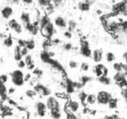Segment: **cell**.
<instances>
[{
	"label": "cell",
	"mask_w": 127,
	"mask_h": 119,
	"mask_svg": "<svg viewBox=\"0 0 127 119\" xmlns=\"http://www.w3.org/2000/svg\"><path fill=\"white\" fill-rule=\"evenodd\" d=\"M64 99L53 95H49L46 100L47 109L51 112H62V108L64 105Z\"/></svg>",
	"instance_id": "obj_1"
},
{
	"label": "cell",
	"mask_w": 127,
	"mask_h": 119,
	"mask_svg": "<svg viewBox=\"0 0 127 119\" xmlns=\"http://www.w3.org/2000/svg\"><path fill=\"white\" fill-rule=\"evenodd\" d=\"M97 96V104L100 106H107L112 99V95L106 90H100L98 92Z\"/></svg>",
	"instance_id": "obj_2"
},
{
	"label": "cell",
	"mask_w": 127,
	"mask_h": 119,
	"mask_svg": "<svg viewBox=\"0 0 127 119\" xmlns=\"http://www.w3.org/2000/svg\"><path fill=\"white\" fill-rule=\"evenodd\" d=\"M11 81L16 86H22L25 83L24 74L21 69H16L11 74Z\"/></svg>",
	"instance_id": "obj_3"
},
{
	"label": "cell",
	"mask_w": 127,
	"mask_h": 119,
	"mask_svg": "<svg viewBox=\"0 0 127 119\" xmlns=\"http://www.w3.org/2000/svg\"><path fill=\"white\" fill-rule=\"evenodd\" d=\"M40 30L43 37L47 38H50L55 33L54 24L50 21L45 25L40 27Z\"/></svg>",
	"instance_id": "obj_4"
},
{
	"label": "cell",
	"mask_w": 127,
	"mask_h": 119,
	"mask_svg": "<svg viewBox=\"0 0 127 119\" xmlns=\"http://www.w3.org/2000/svg\"><path fill=\"white\" fill-rule=\"evenodd\" d=\"M67 109L72 114H77L81 110V104L79 100L72 99L67 104Z\"/></svg>",
	"instance_id": "obj_5"
},
{
	"label": "cell",
	"mask_w": 127,
	"mask_h": 119,
	"mask_svg": "<svg viewBox=\"0 0 127 119\" xmlns=\"http://www.w3.org/2000/svg\"><path fill=\"white\" fill-rule=\"evenodd\" d=\"M36 113L39 117H43L46 115L47 112V107L46 103L42 101H38L35 104Z\"/></svg>",
	"instance_id": "obj_6"
},
{
	"label": "cell",
	"mask_w": 127,
	"mask_h": 119,
	"mask_svg": "<svg viewBox=\"0 0 127 119\" xmlns=\"http://www.w3.org/2000/svg\"><path fill=\"white\" fill-rule=\"evenodd\" d=\"M33 87H34V90L37 92V94H39L40 95L43 96H49L52 93V91L49 88L42 85V84L37 83Z\"/></svg>",
	"instance_id": "obj_7"
},
{
	"label": "cell",
	"mask_w": 127,
	"mask_h": 119,
	"mask_svg": "<svg viewBox=\"0 0 127 119\" xmlns=\"http://www.w3.org/2000/svg\"><path fill=\"white\" fill-rule=\"evenodd\" d=\"M92 52H93L89 48L88 43L86 41H85V40H84V42L82 44L81 47L80 48L81 54L84 56V57L88 58V57H92Z\"/></svg>",
	"instance_id": "obj_8"
},
{
	"label": "cell",
	"mask_w": 127,
	"mask_h": 119,
	"mask_svg": "<svg viewBox=\"0 0 127 119\" xmlns=\"http://www.w3.org/2000/svg\"><path fill=\"white\" fill-rule=\"evenodd\" d=\"M54 25L56 27L62 29L67 28L68 22L66 21L65 19L62 16H57L54 19Z\"/></svg>",
	"instance_id": "obj_9"
},
{
	"label": "cell",
	"mask_w": 127,
	"mask_h": 119,
	"mask_svg": "<svg viewBox=\"0 0 127 119\" xmlns=\"http://www.w3.org/2000/svg\"><path fill=\"white\" fill-rule=\"evenodd\" d=\"M92 57L95 63H100L103 58V52L100 49H95L92 52Z\"/></svg>",
	"instance_id": "obj_10"
},
{
	"label": "cell",
	"mask_w": 127,
	"mask_h": 119,
	"mask_svg": "<svg viewBox=\"0 0 127 119\" xmlns=\"http://www.w3.org/2000/svg\"><path fill=\"white\" fill-rule=\"evenodd\" d=\"M113 79L117 84L120 86L122 83H123L126 80L125 74L122 72H117L113 76Z\"/></svg>",
	"instance_id": "obj_11"
},
{
	"label": "cell",
	"mask_w": 127,
	"mask_h": 119,
	"mask_svg": "<svg viewBox=\"0 0 127 119\" xmlns=\"http://www.w3.org/2000/svg\"><path fill=\"white\" fill-rule=\"evenodd\" d=\"M12 14H13V9L11 6H5L1 10V15H2V17L6 19H9Z\"/></svg>",
	"instance_id": "obj_12"
},
{
	"label": "cell",
	"mask_w": 127,
	"mask_h": 119,
	"mask_svg": "<svg viewBox=\"0 0 127 119\" xmlns=\"http://www.w3.org/2000/svg\"><path fill=\"white\" fill-rule=\"evenodd\" d=\"M85 103L89 106H94L97 104V96L94 94H88L86 99Z\"/></svg>",
	"instance_id": "obj_13"
},
{
	"label": "cell",
	"mask_w": 127,
	"mask_h": 119,
	"mask_svg": "<svg viewBox=\"0 0 127 119\" xmlns=\"http://www.w3.org/2000/svg\"><path fill=\"white\" fill-rule=\"evenodd\" d=\"M91 5L90 4L89 2L87 0L83 1H80L78 3V7L79 10H80L82 12H86L90 9V7Z\"/></svg>",
	"instance_id": "obj_14"
},
{
	"label": "cell",
	"mask_w": 127,
	"mask_h": 119,
	"mask_svg": "<svg viewBox=\"0 0 127 119\" xmlns=\"http://www.w3.org/2000/svg\"><path fill=\"white\" fill-rule=\"evenodd\" d=\"M20 19H21L22 23L24 24V26H26V25L29 24L31 23V17H30V14L28 12H22V13L21 14Z\"/></svg>",
	"instance_id": "obj_15"
},
{
	"label": "cell",
	"mask_w": 127,
	"mask_h": 119,
	"mask_svg": "<svg viewBox=\"0 0 127 119\" xmlns=\"http://www.w3.org/2000/svg\"><path fill=\"white\" fill-rule=\"evenodd\" d=\"M14 57L15 60L18 61L21 60L22 58V53H21V47L19 45L16 46L14 48Z\"/></svg>",
	"instance_id": "obj_16"
},
{
	"label": "cell",
	"mask_w": 127,
	"mask_h": 119,
	"mask_svg": "<svg viewBox=\"0 0 127 119\" xmlns=\"http://www.w3.org/2000/svg\"><path fill=\"white\" fill-rule=\"evenodd\" d=\"M98 80L101 84H104V85L108 86L110 85L112 83L111 78L108 76H102L99 77Z\"/></svg>",
	"instance_id": "obj_17"
},
{
	"label": "cell",
	"mask_w": 127,
	"mask_h": 119,
	"mask_svg": "<svg viewBox=\"0 0 127 119\" xmlns=\"http://www.w3.org/2000/svg\"><path fill=\"white\" fill-rule=\"evenodd\" d=\"M76 27L77 22L74 20L70 19L68 21V26H67V28H68V30L71 31L72 32L74 30H75Z\"/></svg>",
	"instance_id": "obj_18"
},
{
	"label": "cell",
	"mask_w": 127,
	"mask_h": 119,
	"mask_svg": "<svg viewBox=\"0 0 127 119\" xmlns=\"http://www.w3.org/2000/svg\"><path fill=\"white\" fill-rule=\"evenodd\" d=\"M48 22H50V20L48 16L47 15H43V16H42V17H40L39 20H38V26H39V28L40 27H42V26L45 25Z\"/></svg>",
	"instance_id": "obj_19"
},
{
	"label": "cell",
	"mask_w": 127,
	"mask_h": 119,
	"mask_svg": "<svg viewBox=\"0 0 127 119\" xmlns=\"http://www.w3.org/2000/svg\"><path fill=\"white\" fill-rule=\"evenodd\" d=\"M3 44L6 47H11L13 45V39L11 36L7 37L3 40Z\"/></svg>",
	"instance_id": "obj_20"
},
{
	"label": "cell",
	"mask_w": 127,
	"mask_h": 119,
	"mask_svg": "<svg viewBox=\"0 0 127 119\" xmlns=\"http://www.w3.org/2000/svg\"><path fill=\"white\" fill-rule=\"evenodd\" d=\"M40 58L43 62L47 63L50 60V58H50L49 55H48V52L47 50H45L40 53Z\"/></svg>",
	"instance_id": "obj_21"
},
{
	"label": "cell",
	"mask_w": 127,
	"mask_h": 119,
	"mask_svg": "<svg viewBox=\"0 0 127 119\" xmlns=\"http://www.w3.org/2000/svg\"><path fill=\"white\" fill-rule=\"evenodd\" d=\"M25 46L29 50H32L35 48V42L33 40H29L26 41V45H25Z\"/></svg>",
	"instance_id": "obj_22"
},
{
	"label": "cell",
	"mask_w": 127,
	"mask_h": 119,
	"mask_svg": "<svg viewBox=\"0 0 127 119\" xmlns=\"http://www.w3.org/2000/svg\"><path fill=\"white\" fill-rule=\"evenodd\" d=\"M123 63H114L113 64V68L116 72H122L123 71Z\"/></svg>",
	"instance_id": "obj_23"
},
{
	"label": "cell",
	"mask_w": 127,
	"mask_h": 119,
	"mask_svg": "<svg viewBox=\"0 0 127 119\" xmlns=\"http://www.w3.org/2000/svg\"><path fill=\"white\" fill-rule=\"evenodd\" d=\"M37 93L34 89H28L26 91V95L29 98L32 99L37 95Z\"/></svg>",
	"instance_id": "obj_24"
},
{
	"label": "cell",
	"mask_w": 127,
	"mask_h": 119,
	"mask_svg": "<svg viewBox=\"0 0 127 119\" xmlns=\"http://www.w3.org/2000/svg\"><path fill=\"white\" fill-rule=\"evenodd\" d=\"M19 22L16 21L15 19H10L8 22V26L9 27L10 29H12L14 30L15 28L16 27V26L19 24Z\"/></svg>",
	"instance_id": "obj_25"
},
{
	"label": "cell",
	"mask_w": 127,
	"mask_h": 119,
	"mask_svg": "<svg viewBox=\"0 0 127 119\" xmlns=\"http://www.w3.org/2000/svg\"><path fill=\"white\" fill-rule=\"evenodd\" d=\"M87 95H88V94L84 90H81L78 94V99H79V101L81 102H85Z\"/></svg>",
	"instance_id": "obj_26"
},
{
	"label": "cell",
	"mask_w": 127,
	"mask_h": 119,
	"mask_svg": "<svg viewBox=\"0 0 127 119\" xmlns=\"http://www.w3.org/2000/svg\"><path fill=\"white\" fill-rule=\"evenodd\" d=\"M93 71H94V74H95V76H96L97 77H98V78L103 76V69H100V68H99V67L97 66H95Z\"/></svg>",
	"instance_id": "obj_27"
},
{
	"label": "cell",
	"mask_w": 127,
	"mask_h": 119,
	"mask_svg": "<svg viewBox=\"0 0 127 119\" xmlns=\"http://www.w3.org/2000/svg\"><path fill=\"white\" fill-rule=\"evenodd\" d=\"M105 57H106V60L109 63H111V62L114 61L115 60V55L112 52H107L106 53V55H105Z\"/></svg>",
	"instance_id": "obj_28"
},
{
	"label": "cell",
	"mask_w": 127,
	"mask_h": 119,
	"mask_svg": "<svg viewBox=\"0 0 127 119\" xmlns=\"http://www.w3.org/2000/svg\"><path fill=\"white\" fill-rule=\"evenodd\" d=\"M24 60L26 62V65L27 66H29L33 63V60H32V57H31V55H27V56L24 57Z\"/></svg>",
	"instance_id": "obj_29"
},
{
	"label": "cell",
	"mask_w": 127,
	"mask_h": 119,
	"mask_svg": "<svg viewBox=\"0 0 127 119\" xmlns=\"http://www.w3.org/2000/svg\"><path fill=\"white\" fill-rule=\"evenodd\" d=\"M92 79H93V78H92L91 77L88 76L86 75H84L83 76H81V78H80V81L83 84H86L87 83H88V82L91 81Z\"/></svg>",
	"instance_id": "obj_30"
},
{
	"label": "cell",
	"mask_w": 127,
	"mask_h": 119,
	"mask_svg": "<svg viewBox=\"0 0 127 119\" xmlns=\"http://www.w3.org/2000/svg\"><path fill=\"white\" fill-rule=\"evenodd\" d=\"M108 107L110 109H116L117 107V101L115 99H112L111 101L109 102V105H108Z\"/></svg>",
	"instance_id": "obj_31"
},
{
	"label": "cell",
	"mask_w": 127,
	"mask_h": 119,
	"mask_svg": "<svg viewBox=\"0 0 127 119\" xmlns=\"http://www.w3.org/2000/svg\"><path fill=\"white\" fill-rule=\"evenodd\" d=\"M80 68L82 71L84 72H86L88 71H89V63H88L87 62H83V63L81 64Z\"/></svg>",
	"instance_id": "obj_32"
},
{
	"label": "cell",
	"mask_w": 127,
	"mask_h": 119,
	"mask_svg": "<svg viewBox=\"0 0 127 119\" xmlns=\"http://www.w3.org/2000/svg\"><path fill=\"white\" fill-rule=\"evenodd\" d=\"M38 1L39 4L43 7H47L51 4L50 0H38Z\"/></svg>",
	"instance_id": "obj_33"
},
{
	"label": "cell",
	"mask_w": 127,
	"mask_h": 119,
	"mask_svg": "<svg viewBox=\"0 0 127 119\" xmlns=\"http://www.w3.org/2000/svg\"><path fill=\"white\" fill-rule=\"evenodd\" d=\"M50 115L53 119H60L62 118V112H51Z\"/></svg>",
	"instance_id": "obj_34"
},
{
	"label": "cell",
	"mask_w": 127,
	"mask_h": 119,
	"mask_svg": "<svg viewBox=\"0 0 127 119\" xmlns=\"http://www.w3.org/2000/svg\"><path fill=\"white\" fill-rule=\"evenodd\" d=\"M21 53H22V55L23 57H26V56H27V55H29V50L26 46H24V47H21Z\"/></svg>",
	"instance_id": "obj_35"
},
{
	"label": "cell",
	"mask_w": 127,
	"mask_h": 119,
	"mask_svg": "<svg viewBox=\"0 0 127 119\" xmlns=\"http://www.w3.org/2000/svg\"><path fill=\"white\" fill-rule=\"evenodd\" d=\"M73 46L71 43L68 42V43H66L65 44L63 45V49L66 51H69L71 49H73Z\"/></svg>",
	"instance_id": "obj_36"
},
{
	"label": "cell",
	"mask_w": 127,
	"mask_h": 119,
	"mask_svg": "<svg viewBox=\"0 0 127 119\" xmlns=\"http://www.w3.org/2000/svg\"><path fill=\"white\" fill-rule=\"evenodd\" d=\"M51 2H52V4L55 7H59L62 4L63 0H50Z\"/></svg>",
	"instance_id": "obj_37"
},
{
	"label": "cell",
	"mask_w": 127,
	"mask_h": 119,
	"mask_svg": "<svg viewBox=\"0 0 127 119\" xmlns=\"http://www.w3.org/2000/svg\"><path fill=\"white\" fill-rule=\"evenodd\" d=\"M69 68H71V69H76V68H78V63H77L76 61L71 60L69 62Z\"/></svg>",
	"instance_id": "obj_38"
},
{
	"label": "cell",
	"mask_w": 127,
	"mask_h": 119,
	"mask_svg": "<svg viewBox=\"0 0 127 119\" xmlns=\"http://www.w3.org/2000/svg\"><path fill=\"white\" fill-rule=\"evenodd\" d=\"M26 63L24 60H21L17 61V66L20 68V69H23L26 66Z\"/></svg>",
	"instance_id": "obj_39"
},
{
	"label": "cell",
	"mask_w": 127,
	"mask_h": 119,
	"mask_svg": "<svg viewBox=\"0 0 127 119\" xmlns=\"http://www.w3.org/2000/svg\"><path fill=\"white\" fill-rule=\"evenodd\" d=\"M7 76L6 74H1L0 75V83L1 84H5L7 81Z\"/></svg>",
	"instance_id": "obj_40"
},
{
	"label": "cell",
	"mask_w": 127,
	"mask_h": 119,
	"mask_svg": "<svg viewBox=\"0 0 127 119\" xmlns=\"http://www.w3.org/2000/svg\"><path fill=\"white\" fill-rule=\"evenodd\" d=\"M14 31L16 33H19H19H21V32H22V25H21V24H19L17 25V26H16V28L14 29Z\"/></svg>",
	"instance_id": "obj_41"
},
{
	"label": "cell",
	"mask_w": 127,
	"mask_h": 119,
	"mask_svg": "<svg viewBox=\"0 0 127 119\" xmlns=\"http://www.w3.org/2000/svg\"><path fill=\"white\" fill-rule=\"evenodd\" d=\"M33 73L37 77H40V76L42 75V71L40 69H38V68H35L33 70Z\"/></svg>",
	"instance_id": "obj_42"
},
{
	"label": "cell",
	"mask_w": 127,
	"mask_h": 119,
	"mask_svg": "<svg viewBox=\"0 0 127 119\" xmlns=\"http://www.w3.org/2000/svg\"><path fill=\"white\" fill-rule=\"evenodd\" d=\"M64 36L66 38L69 39V38H71L72 37V32H71V31L67 30H66L65 32H64Z\"/></svg>",
	"instance_id": "obj_43"
},
{
	"label": "cell",
	"mask_w": 127,
	"mask_h": 119,
	"mask_svg": "<svg viewBox=\"0 0 127 119\" xmlns=\"http://www.w3.org/2000/svg\"><path fill=\"white\" fill-rule=\"evenodd\" d=\"M32 79V76L30 73H27L24 74V81L25 82H29Z\"/></svg>",
	"instance_id": "obj_44"
},
{
	"label": "cell",
	"mask_w": 127,
	"mask_h": 119,
	"mask_svg": "<svg viewBox=\"0 0 127 119\" xmlns=\"http://www.w3.org/2000/svg\"><path fill=\"white\" fill-rule=\"evenodd\" d=\"M25 45H26V41L25 40H18V45H17L19 46L20 47H24V46H25Z\"/></svg>",
	"instance_id": "obj_45"
},
{
	"label": "cell",
	"mask_w": 127,
	"mask_h": 119,
	"mask_svg": "<svg viewBox=\"0 0 127 119\" xmlns=\"http://www.w3.org/2000/svg\"><path fill=\"white\" fill-rule=\"evenodd\" d=\"M15 91H16V89L14 88L11 87L7 90V93H8V94H13L15 92Z\"/></svg>",
	"instance_id": "obj_46"
},
{
	"label": "cell",
	"mask_w": 127,
	"mask_h": 119,
	"mask_svg": "<svg viewBox=\"0 0 127 119\" xmlns=\"http://www.w3.org/2000/svg\"><path fill=\"white\" fill-rule=\"evenodd\" d=\"M52 42L55 45H59L61 43V40L59 38H55V39H53L52 40Z\"/></svg>",
	"instance_id": "obj_47"
},
{
	"label": "cell",
	"mask_w": 127,
	"mask_h": 119,
	"mask_svg": "<svg viewBox=\"0 0 127 119\" xmlns=\"http://www.w3.org/2000/svg\"><path fill=\"white\" fill-rule=\"evenodd\" d=\"M21 1L26 4H31L33 2V0H21Z\"/></svg>",
	"instance_id": "obj_48"
},
{
	"label": "cell",
	"mask_w": 127,
	"mask_h": 119,
	"mask_svg": "<svg viewBox=\"0 0 127 119\" xmlns=\"http://www.w3.org/2000/svg\"><path fill=\"white\" fill-rule=\"evenodd\" d=\"M65 119H74V118L73 117L71 113H68V114H66V115Z\"/></svg>",
	"instance_id": "obj_49"
},
{
	"label": "cell",
	"mask_w": 127,
	"mask_h": 119,
	"mask_svg": "<svg viewBox=\"0 0 127 119\" xmlns=\"http://www.w3.org/2000/svg\"><path fill=\"white\" fill-rule=\"evenodd\" d=\"M108 74H109V69L105 67L104 70H103V76H108Z\"/></svg>",
	"instance_id": "obj_50"
},
{
	"label": "cell",
	"mask_w": 127,
	"mask_h": 119,
	"mask_svg": "<svg viewBox=\"0 0 127 119\" xmlns=\"http://www.w3.org/2000/svg\"><path fill=\"white\" fill-rule=\"evenodd\" d=\"M47 52H48V54L49 55L50 58H52L55 56V53L53 51H47Z\"/></svg>",
	"instance_id": "obj_51"
},
{
	"label": "cell",
	"mask_w": 127,
	"mask_h": 119,
	"mask_svg": "<svg viewBox=\"0 0 127 119\" xmlns=\"http://www.w3.org/2000/svg\"><path fill=\"white\" fill-rule=\"evenodd\" d=\"M27 68H28V69H29V70H33L35 69L34 63H33V64H31L29 66H27Z\"/></svg>",
	"instance_id": "obj_52"
},
{
	"label": "cell",
	"mask_w": 127,
	"mask_h": 119,
	"mask_svg": "<svg viewBox=\"0 0 127 119\" xmlns=\"http://www.w3.org/2000/svg\"><path fill=\"white\" fill-rule=\"evenodd\" d=\"M12 2L15 4H18L20 2V0H12Z\"/></svg>",
	"instance_id": "obj_53"
},
{
	"label": "cell",
	"mask_w": 127,
	"mask_h": 119,
	"mask_svg": "<svg viewBox=\"0 0 127 119\" xmlns=\"http://www.w3.org/2000/svg\"><path fill=\"white\" fill-rule=\"evenodd\" d=\"M97 13L98 14H102V11L101 10H100V9H98L97 11Z\"/></svg>",
	"instance_id": "obj_54"
}]
</instances>
